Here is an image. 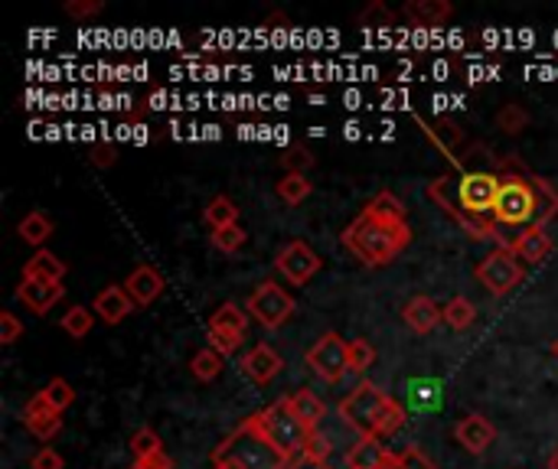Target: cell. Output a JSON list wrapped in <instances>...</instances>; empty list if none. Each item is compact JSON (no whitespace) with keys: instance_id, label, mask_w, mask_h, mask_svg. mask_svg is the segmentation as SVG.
<instances>
[{"instance_id":"obj_32","label":"cell","mask_w":558,"mask_h":469,"mask_svg":"<svg viewBox=\"0 0 558 469\" xmlns=\"http://www.w3.org/2000/svg\"><path fill=\"white\" fill-rule=\"evenodd\" d=\"M366 212H369V215H379V219H405V202H402L396 193L383 189V193H376V196L366 202Z\"/></svg>"},{"instance_id":"obj_21","label":"cell","mask_w":558,"mask_h":469,"mask_svg":"<svg viewBox=\"0 0 558 469\" xmlns=\"http://www.w3.org/2000/svg\"><path fill=\"white\" fill-rule=\"evenodd\" d=\"M402 13L418 26H445L454 16V7L448 0H409Z\"/></svg>"},{"instance_id":"obj_23","label":"cell","mask_w":558,"mask_h":469,"mask_svg":"<svg viewBox=\"0 0 558 469\" xmlns=\"http://www.w3.org/2000/svg\"><path fill=\"white\" fill-rule=\"evenodd\" d=\"M291 408H294V415H298V421L307 428V431H317L320 428V421L327 418V405L311 392V388H301V392H294L291 398Z\"/></svg>"},{"instance_id":"obj_38","label":"cell","mask_w":558,"mask_h":469,"mask_svg":"<svg viewBox=\"0 0 558 469\" xmlns=\"http://www.w3.org/2000/svg\"><path fill=\"white\" fill-rule=\"evenodd\" d=\"M20 336H23V323L10 310H3L0 313V346H13Z\"/></svg>"},{"instance_id":"obj_31","label":"cell","mask_w":558,"mask_h":469,"mask_svg":"<svg viewBox=\"0 0 558 469\" xmlns=\"http://www.w3.org/2000/svg\"><path fill=\"white\" fill-rule=\"evenodd\" d=\"M131 457L134 460H150V457H160L163 454V441L154 428H141L134 437H131Z\"/></svg>"},{"instance_id":"obj_46","label":"cell","mask_w":558,"mask_h":469,"mask_svg":"<svg viewBox=\"0 0 558 469\" xmlns=\"http://www.w3.org/2000/svg\"><path fill=\"white\" fill-rule=\"evenodd\" d=\"M546 467H549V469H558V447H556V451H553V454H549V460H546Z\"/></svg>"},{"instance_id":"obj_45","label":"cell","mask_w":558,"mask_h":469,"mask_svg":"<svg viewBox=\"0 0 558 469\" xmlns=\"http://www.w3.org/2000/svg\"><path fill=\"white\" fill-rule=\"evenodd\" d=\"M288 469H330L327 460H314V457H307V454H301V457H294Z\"/></svg>"},{"instance_id":"obj_5","label":"cell","mask_w":558,"mask_h":469,"mask_svg":"<svg viewBox=\"0 0 558 469\" xmlns=\"http://www.w3.org/2000/svg\"><path fill=\"white\" fill-rule=\"evenodd\" d=\"M252 421H255V428L265 434V441H268V444H271L284 460L301 457V454H304L307 437L314 434V431H307V428L298 421V415H294V408H291V402H288V398H278V402H275V405H268L265 411L252 415Z\"/></svg>"},{"instance_id":"obj_33","label":"cell","mask_w":558,"mask_h":469,"mask_svg":"<svg viewBox=\"0 0 558 469\" xmlns=\"http://www.w3.org/2000/svg\"><path fill=\"white\" fill-rule=\"evenodd\" d=\"M209 242H213V248H216V251H222V255H235L239 248H245L248 235H245V229H242V225H226V229H216V232L209 235Z\"/></svg>"},{"instance_id":"obj_36","label":"cell","mask_w":558,"mask_h":469,"mask_svg":"<svg viewBox=\"0 0 558 469\" xmlns=\"http://www.w3.org/2000/svg\"><path fill=\"white\" fill-rule=\"evenodd\" d=\"M278 163L284 166V173H304V170H311V166H314V157H311V150H307V147L294 144V147H288V150L278 157Z\"/></svg>"},{"instance_id":"obj_7","label":"cell","mask_w":558,"mask_h":469,"mask_svg":"<svg viewBox=\"0 0 558 469\" xmlns=\"http://www.w3.org/2000/svg\"><path fill=\"white\" fill-rule=\"evenodd\" d=\"M245 310H248V317H252L255 323H262V330L275 333V330H281V326L294 317L298 304H294V297L288 294V287H281L278 281L268 277V281H262V284L248 294Z\"/></svg>"},{"instance_id":"obj_14","label":"cell","mask_w":558,"mask_h":469,"mask_svg":"<svg viewBox=\"0 0 558 469\" xmlns=\"http://www.w3.org/2000/svg\"><path fill=\"white\" fill-rule=\"evenodd\" d=\"M23 428L36 437V441H52L62 431V415L52 411L43 395L36 392L26 405H23Z\"/></svg>"},{"instance_id":"obj_42","label":"cell","mask_w":558,"mask_h":469,"mask_svg":"<svg viewBox=\"0 0 558 469\" xmlns=\"http://www.w3.org/2000/svg\"><path fill=\"white\" fill-rule=\"evenodd\" d=\"M330 451H333V447H330V441H327L320 431H314V434L307 437V444H304V454L314 457V460H330Z\"/></svg>"},{"instance_id":"obj_28","label":"cell","mask_w":558,"mask_h":469,"mask_svg":"<svg viewBox=\"0 0 558 469\" xmlns=\"http://www.w3.org/2000/svg\"><path fill=\"white\" fill-rule=\"evenodd\" d=\"M474 320H477V307H474L468 297H451V300L445 304V326H451L454 333L471 330Z\"/></svg>"},{"instance_id":"obj_37","label":"cell","mask_w":558,"mask_h":469,"mask_svg":"<svg viewBox=\"0 0 558 469\" xmlns=\"http://www.w3.org/2000/svg\"><path fill=\"white\" fill-rule=\"evenodd\" d=\"M402 428H405V408L392 398L389 408H386V415H383V421H379L376 437H379V441H383V437H392V434H399Z\"/></svg>"},{"instance_id":"obj_20","label":"cell","mask_w":558,"mask_h":469,"mask_svg":"<svg viewBox=\"0 0 558 469\" xmlns=\"http://www.w3.org/2000/svg\"><path fill=\"white\" fill-rule=\"evenodd\" d=\"M392 460L386 444L379 437H360L350 454H347V469H379Z\"/></svg>"},{"instance_id":"obj_34","label":"cell","mask_w":558,"mask_h":469,"mask_svg":"<svg viewBox=\"0 0 558 469\" xmlns=\"http://www.w3.org/2000/svg\"><path fill=\"white\" fill-rule=\"evenodd\" d=\"M39 395H43V402H46L52 411H59V415H62V411H65V408L75 402V392H72V385H69L65 379H52V382H49V385H46Z\"/></svg>"},{"instance_id":"obj_1","label":"cell","mask_w":558,"mask_h":469,"mask_svg":"<svg viewBox=\"0 0 558 469\" xmlns=\"http://www.w3.org/2000/svg\"><path fill=\"white\" fill-rule=\"evenodd\" d=\"M500 173H504V157L494 166H468L458 173H445L428 186V199L451 215L471 238H497V193H500Z\"/></svg>"},{"instance_id":"obj_24","label":"cell","mask_w":558,"mask_h":469,"mask_svg":"<svg viewBox=\"0 0 558 469\" xmlns=\"http://www.w3.org/2000/svg\"><path fill=\"white\" fill-rule=\"evenodd\" d=\"M52 229H56L52 219H49L46 212H39V209H36V212H26V215L16 222V235H20L26 245H33L36 251L52 238Z\"/></svg>"},{"instance_id":"obj_17","label":"cell","mask_w":558,"mask_h":469,"mask_svg":"<svg viewBox=\"0 0 558 469\" xmlns=\"http://www.w3.org/2000/svg\"><path fill=\"white\" fill-rule=\"evenodd\" d=\"M402 320H405V326H409L412 333L428 336V333L438 330V323H445V307H438L432 297L418 294V297H412V300L402 307Z\"/></svg>"},{"instance_id":"obj_16","label":"cell","mask_w":558,"mask_h":469,"mask_svg":"<svg viewBox=\"0 0 558 469\" xmlns=\"http://www.w3.org/2000/svg\"><path fill=\"white\" fill-rule=\"evenodd\" d=\"M65 297V287L62 284H46V281H20L16 287V300L36 313V317H46L59 300Z\"/></svg>"},{"instance_id":"obj_10","label":"cell","mask_w":558,"mask_h":469,"mask_svg":"<svg viewBox=\"0 0 558 469\" xmlns=\"http://www.w3.org/2000/svg\"><path fill=\"white\" fill-rule=\"evenodd\" d=\"M320 268H324V261H320V255H317L307 242H288V245L275 255V271H278L291 287H304Z\"/></svg>"},{"instance_id":"obj_41","label":"cell","mask_w":558,"mask_h":469,"mask_svg":"<svg viewBox=\"0 0 558 469\" xmlns=\"http://www.w3.org/2000/svg\"><path fill=\"white\" fill-rule=\"evenodd\" d=\"M29 469H65V460H62V454H56L52 447H43V451L33 454Z\"/></svg>"},{"instance_id":"obj_47","label":"cell","mask_w":558,"mask_h":469,"mask_svg":"<svg viewBox=\"0 0 558 469\" xmlns=\"http://www.w3.org/2000/svg\"><path fill=\"white\" fill-rule=\"evenodd\" d=\"M379 469H399V464H396V454H392V460H389L386 467H379Z\"/></svg>"},{"instance_id":"obj_22","label":"cell","mask_w":558,"mask_h":469,"mask_svg":"<svg viewBox=\"0 0 558 469\" xmlns=\"http://www.w3.org/2000/svg\"><path fill=\"white\" fill-rule=\"evenodd\" d=\"M248 320H252L248 310L229 300V304H222V307L209 317V333H226V336H242V340H245Z\"/></svg>"},{"instance_id":"obj_15","label":"cell","mask_w":558,"mask_h":469,"mask_svg":"<svg viewBox=\"0 0 558 469\" xmlns=\"http://www.w3.org/2000/svg\"><path fill=\"white\" fill-rule=\"evenodd\" d=\"M513 248V255L523 261V264H543L549 255H553V235L546 225H533V229H523L513 242H507Z\"/></svg>"},{"instance_id":"obj_18","label":"cell","mask_w":558,"mask_h":469,"mask_svg":"<svg viewBox=\"0 0 558 469\" xmlns=\"http://www.w3.org/2000/svg\"><path fill=\"white\" fill-rule=\"evenodd\" d=\"M163 274L157 271V268H150V264H141V268H134L131 274H128V281H124V291L131 294V300H134V307H150L160 294H163Z\"/></svg>"},{"instance_id":"obj_3","label":"cell","mask_w":558,"mask_h":469,"mask_svg":"<svg viewBox=\"0 0 558 469\" xmlns=\"http://www.w3.org/2000/svg\"><path fill=\"white\" fill-rule=\"evenodd\" d=\"M340 242L360 264L383 268V264H392L412 245V229L405 219H379V215H369L363 209L343 229Z\"/></svg>"},{"instance_id":"obj_6","label":"cell","mask_w":558,"mask_h":469,"mask_svg":"<svg viewBox=\"0 0 558 469\" xmlns=\"http://www.w3.org/2000/svg\"><path fill=\"white\" fill-rule=\"evenodd\" d=\"M389 402H392V398H389L379 385L360 382V385L340 402V418H343L360 437H376L379 421H383Z\"/></svg>"},{"instance_id":"obj_30","label":"cell","mask_w":558,"mask_h":469,"mask_svg":"<svg viewBox=\"0 0 558 469\" xmlns=\"http://www.w3.org/2000/svg\"><path fill=\"white\" fill-rule=\"evenodd\" d=\"M95 326V310L92 307H69L62 317V333L72 340H85Z\"/></svg>"},{"instance_id":"obj_43","label":"cell","mask_w":558,"mask_h":469,"mask_svg":"<svg viewBox=\"0 0 558 469\" xmlns=\"http://www.w3.org/2000/svg\"><path fill=\"white\" fill-rule=\"evenodd\" d=\"M128 469H173V460L167 454H160V457H150V460H134Z\"/></svg>"},{"instance_id":"obj_11","label":"cell","mask_w":558,"mask_h":469,"mask_svg":"<svg viewBox=\"0 0 558 469\" xmlns=\"http://www.w3.org/2000/svg\"><path fill=\"white\" fill-rule=\"evenodd\" d=\"M239 369L245 372L248 382H255V385H271V382L281 375V369H284V359H281L268 343H258V346H252V349L239 359Z\"/></svg>"},{"instance_id":"obj_2","label":"cell","mask_w":558,"mask_h":469,"mask_svg":"<svg viewBox=\"0 0 558 469\" xmlns=\"http://www.w3.org/2000/svg\"><path fill=\"white\" fill-rule=\"evenodd\" d=\"M494 219H497V229H520V232L533 225L549 229V222L558 219V189L546 176L504 157Z\"/></svg>"},{"instance_id":"obj_9","label":"cell","mask_w":558,"mask_h":469,"mask_svg":"<svg viewBox=\"0 0 558 469\" xmlns=\"http://www.w3.org/2000/svg\"><path fill=\"white\" fill-rule=\"evenodd\" d=\"M477 281L487 287L494 297H507L520 281H523V261L513 255L510 245H497L481 264H477Z\"/></svg>"},{"instance_id":"obj_35","label":"cell","mask_w":558,"mask_h":469,"mask_svg":"<svg viewBox=\"0 0 558 469\" xmlns=\"http://www.w3.org/2000/svg\"><path fill=\"white\" fill-rule=\"evenodd\" d=\"M376 366V349L366 340H350V372L366 375Z\"/></svg>"},{"instance_id":"obj_13","label":"cell","mask_w":558,"mask_h":469,"mask_svg":"<svg viewBox=\"0 0 558 469\" xmlns=\"http://www.w3.org/2000/svg\"><path fill=\"white\" fill-rule=\"evenodd\" d=\"M92 310H95V317H98L105 326H118V323H124V320L134 313V300H131V294L124 291V284H111V287H105V291L95 294Z\"/></svg>"},{"instance_id":"obj_26","label":"cell","mask_w":558,"mask_h":469,"mask_svg":"<svg viewBox=\"0 0 558 469\" xmlns=\"http://www.w3.org/2000/svg\"><path fill=\"white\" fill-rule=\"evenodd\" d=\"M278 199L288 202V206H301L311 193H314V183L307 180V173H284L275 186Z\"/></svg>"},{"instance_id":"obj_25","label":"cell","mask_w":558,"mask_h":469,"mask_svg":"<svg viewBox=\"0 0 558 469\" xmlns=\"http://www.w3.org/2000/svg\"><path fill=\"white\" fill-rule=\"evenodd\" d=\"M530 111L520 104V101H507L497 114H494V124H497V131H504L507 137H520V134H526V127H530Z\"/></svg>"},{"instance_id":"obj_27","label":"cell","mask_w":558,"mask_h":469,"mask_svg":"<svg viewBox=\"0 0 558 469\" xmlns=\"http://www.w3.org/2000/svg\"><path fill=\"white\" fill-rule=\"evenodd\" d=\"M222 369H226V356L216 353L213 346L199 349V353L190 359V372H193V379H199V382H216V379L222 375Z\"/></svg>"},{"instance_id":"obj_19","label":"cell","mask_w":558,"mask_h":469,"mask_svg":"<svg viewBox=\"0 0 558 469\" xmlns=\"http://www.w3.org/2000/svg\"><path fill=\"white\" fill-rule=\"evenodd\" d=\"M23 281H46V284H62L65 281V261L56 258L52 251L39 248L33 258L23 264Z\"/></svg>"},{"instance_id":"obj_40","label":"cell","mask_w":558,"mask_h":469,"mask_svg":"<svg viewBox=\"0 0 558 469\" xmlns=\"http://www.w3.org/2000/svg\"><path fill=\"white\" fill-rule=\"evenodd\" d=\"M101 0H65V13L72 20H88V16H98L101 13Z\"/></svg>"},{"instance_id":"obj_4","label":"cell","mask_w":558,"mask_h":469,"mask_svg":"<svg viewBox=\"0 0 558 469\" xmlns=\"http://www.w3.org/2000/svg\"><path fill=\"white\" fill-rule=\"evenodd\" d=\"M291 460H284L268 441L265 434L255 428L252 418H245L216 451L209 469H288Z\"/></svg>"},{"instance_id":"obj_39","label":"cell","mask_w":558,"mask_h":469,"mask_svg":"<svg viewBox=\"0 0 558 469\" xmlns=\"http://www.w3.org/2000/svg\"><path fill=\"white\" fill-rule=\"evenodd\" d=\"M396 464L399 469H438L428 460V454H422L418 447H405L402 454H396Z\"/></svg>"},{"instance_id":"obj_48","label":"cell","mask_w":558,"mask_h":469,"mask_svg":"<svg viewBox=\"0 0 558 469\" xmlns=\"http://www.w3.org/2000/svg\"><path fill=\"white\" fill-rule=\"evenodd\" d=\"M553 356H556V359H558V340H556V343H553Z\"/></svg>"},{"instance_id":"obj_29","label":"cell","mask_w":558,"mask_h":469,"mask_svg":"<svg viewBox=\"0 0 558 469\" xmlns=\"http://www.w3.org/2000/svg\"><path fill=\"white\" fill-rule=\"evenodd\" d=\"M203 219H206V225H209L213 232H216V229H226V225H239V206H235L229 196H216V199H209Z\"/></svg>"},{"instance_id":"obj_12","label":"cell","mask_w":558,"mask_h":469,"mask_svg":"<svg viewBox=\"0 0 558 469\" xmlns=\"http://www.w3.org/2000/svg\"><path fill=\"white\" fill-rule=\"evenodd\" d=\"M454 441L471 454V457H484L494 441H497V428L484 418V415H468L454 424Z\"/></svg>"},{"instance_id":"obj_44","label":"cell","mask_w":558,"mask_h":469,"mask_svg":"<svg viewBox=\"0 0 558 469\" xmlns=\"http://www.w3.org/2000/svg\"><path fill=\"white\" fill-rule=\"evenodd\" d=\"M114 157H118V153H114V147H108V144L92 150V163H95V166H114Z\"/></svg>"},{"instance_id":"obj_8","label":"cell","mask_w":558,"mask_h":469,"mask_svg":"<svg viewBox=\"0 0 558 469\" xmlns=\"http://www.w3.org/2000/svg\"><path fill=\"white\" fill-rule=\"evenodd\" d=\"M304 359H307L311 372H314L320 382L337 385V382L350 372V343H347L340 333L327 330V333L307 349Z\"/></svg>"}]
</instances>
